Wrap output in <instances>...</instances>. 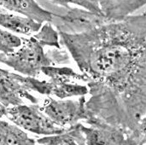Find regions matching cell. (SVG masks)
Masks as SVG:
<instances>
[{
  "label": "cell",
  "instance_id": "cell-3",
  "mask_svg": "<svg viewBox=\"0 0 146 145\" xmlns=\"http://www.w3.org/2000/svg\"><path fill=\"white\" fill-rule=\"evenodd\" d=\"M21 38V46L14 52H0V64L8 66L21 75L38 78L43 68L54 65L47 56L45 46L33 34Z\"/></svg>",
  "mask_w": 146,
  "mask_h": 145
},
{
  "label": "cell",
  "instance_id": "cell-9",
  "mask_svg": "<svg viewBox=\"0 0 146 145\" xmlns=\"http://www.w3.org/2000/svg\"><path fill=\"white\" fill-rule=\"evenodd\" d=\"M80 128L85 139V145H123L125 135L121 129L95 117H88Z\"/></svg>",
  "mask_w": 146,
  "mask_h": 145
},
{
  "label": "cell",
  "instance_id": "cell-18",
  "mask_svg": "<svg viewBox=\"0 0 146 145\" xmlns=\"http://www.w3.org/2000/svg\"><path fill=\"white\" fill-rule=\"evenodd\" d=\"M146 135H129L125 136L123 145H146Z\"/></svg>",
  "mask_w": 146,
  "mask_h": 145
},
{
  "label": "cell",
  "instance_id": "cell-19",
  "mask_svg": "<svg viewBox=\"0 0 146 145\" xmlns=\"http://www.w3.org/2000/svg\"><path fill=\"white\" fill-rule=\"evenodd\" d=\"M5 110H6V108H5L3 105L0 103V119L5 115Z\"/></svg>",
  "mask_w": 146,
  "mask_h": 145
},
{
  "label": "cell",
  "instance_id": "cell-14",
  "mask_svg": "<svg viewBox=\"0 0 146 145\" xmlns=\"http://www.w3.org/2000/svg\"><path fill=\"white\" fill-rule=\"evenodd\" d=\"M33 35L44 46L54 48L61 47L59 32L51 23L43 24L39 30Z\"/></svg>",
  "mask_w": 146,
  "mask_h": 145
},
{
  "label": "cell",
  "instance_id": "cell-8",
  "mask_svg": "<svg viewBox=\"0 0 146 145\" xmlns=\"http://www.w3.org/2000/svg\"><path fill=\"white\" fill-rule=\"evenodd\" d=\"M25 100L32 104L38 102V99L25 87L24 75L0 68V103L10 108L23 104Z\"/></svg>",
  "mask_w": 146,
  "mask_h": 145
},
{
  "label": "cell",
  "instance_id": "cell-1",
  "mask_svg": "<svg viewBox=\"0 0 146 145\" xmlns=\"http://www.w3.org/2000/svg\"><path fill=\"white\" fill-rule=\"evenodd\" d=\"M129 16L79 34L59 33L80 72L117 93L146 89V17Z\"/></svg>",
  "mask_w": 146,
  "mask_h": 145
},
{
  "label": "cell",
  "instance_id": "cell-13",
  "mask_svg": "<svg viewBox=\"0 0 146 145\" xmlns=\"http://www.w3.org/2000/svg\"><path fill=\"white\" fill-rule=\"evenodd\" d=\"M80 123L68 128L62 133L39 137L36 142L38 145H85Z\"/></svg>",
  "mask_w": 146,
  "mask_h": 145
},
{
  "label": "cell",
  "instance_id": "cell-2",
  "mask_svg": "<svg viewBox=\"0 0 146 145\" xmlns=\"http://www.w3.org/2000/svg\"><path fill=\"white\" fill-rule=\"evenodd\" d=\"M88 117H95L129 135L145 134L146 90L117 93L98 81H89Z\"/></svg>",
  "mask_w": 146,
  "mask_h": 145
},
{
  "label": "cell",
  "instance_id": "cell-12",
  "mask_svg": "<svg viewBox=\"0 0 146 145\" xmlns=\"http://www.w3.org/2000/svg\"><path fill=\"white\" fill-rule=\"evenodd\" d=\"M41 25V24L0 7V27L10 32L30 37L36 33Z\"/></svg>",
  "mask_w": 146,
  "mask_h": 145
},
{
  "label": "cell",
  "instance_id": "cell-10",
  "mask_svg": "<svg viewBox=\"0 0 146 145\" xmlns=\"http://www.w3.org/2000/svg\"><path fill=\"white\" fill-rule=\"evenodd\" d=\"M0 7L41 24L51 23L54 15L42 8L36 0H0Z\"/></svg>",
  "mask_w": 146,
  "mask_h": 145
},
{
  "label": "cell",
  "instance_id": "cell-5",
  "mask_svg": "<svg viewBox=\"0 0 146 145\" xmlns=\"http://www.w3.org/2000/svg\"><path fill=\"white\" fill-rule=\"evenodd\" d=\"M51 84L52 93L59 99L85 96L88 94L87 85L90 79L82 73H76L73 68L66 66H48L41 70Z\"/></svg>",
  "mask_w": 146,
  "mask_h": 145
},
{
  "label": "cell",
  "instance_id": "cell-11",
  "mask_svg": "<svg viewBox=\"0 0 146 145\" xmlns=\"http://www.w3.org/2000/svg\"><path fill=\"white\" fill-rule=\"evenodd\" d=\"M103 17L109 22L120 21L145 6L146 0H96Z\"/></svg>",
  "mask_w": 146,
  "mask_h": 145
},
{
  "label": "cell",
  "instance_id": "cell-6",
  "mask_svg": "<svg viewBox=\"0 0 146 145\" xmlns=\"http://www.w3.org/2000/svg\"><path fill=\"white\" fill-rule=\"evenodd\" d=\"M86 101L85 96H80L74 100L70 98L57 100L48 96L39 107L56 126L67 129L88 118Z\"/></svg>",
  "mask_w": 146,
  "mask_h": 145
},
{
  "label": "cell",
  "instance_id": "cell-7",
  "mask_svg": "<svg viewBox=\"0 0 146 145\" xmlns=\"http://www.w3.org/2000/svg\"><path fill=\"white\" fill-rule=\"evenodd\" d=\"M109 22L103 16L82 8L69 7L64 15L54 13L51 24L59 33L79 34L90 31Z\"/></svg>",
  "mask_w": 146,
  "mask_h": 145
},
{
  "label": "cell",
  "instance_id": "cell-4",
  "mask_svg": "<svg viewBox=\"0 0 146 145\" xmlns=\"http://www.w3.org/2000/svg\"><path fill=\"white\" fill-rule=\"evenodd\" d=\"M5 117L21 129L37 136H51L62 133L64 128L56 126L41 111L37 104H19L6 108Z\"/></svg>",
  "mask_w": 146,
  "mask_h": 145
},
{
  "label": "cell",
  "instance_id": "cell-17",
  "mask_svg": "<svg viewBox=\"0 0 146 145\" xmlns=\"http://www.w3.org/2000/svg\"><path fill=\"white\" fill-rule=\"evenodd\" d=\"M47 56L52 61L54 66H63L70 63V56L67 51L62 50L60 48L50 49L46 52Z\"/></svg>",
  "mask_w": 146,
  "mask_h": 145
},
{
  "label": "cell",
  "instance_id": "cell-15",
  "mask_svg": "<svg viewBox=\"0 0 146 145\" xmlns=\"http://www.w3.org/2000/svg\"><path fill=\"white\" fill-rule=\"evenodd\" d=\"M21 44V37L0 27V52L10 54L19 48Z\"/></svg>",
  "mask_w": 146,
  "mask_h": 145
},
{
  "label": "cell",
  "instance_id": "cell-16",
  "mask_svg": "<svg viewBox=\"0 0 146 145\" xmlns=\"http://www.w3.org/2000/svg\"><path fill=\"white\" fill-rule=\"evenodd\" d=\"M52 1L67 9L70 7V5H74L91 12H94L96 14L103 16L96 0H52Z\"/></svg>",
  "mask_w": 146,
  "mask_h": 145
}]
</instances>
